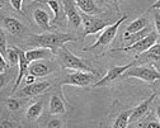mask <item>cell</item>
I'll list each match as a JSON object with an SVG mask.
<instances>
[{"mask_svg":"<svg viewBox=\"0 0 160 128\" xmlns=\"http://www.w3.org/2000/svg\"><path fill=\"white\" fill-rule=\"evenodd\" d=\"M2 24H3V27H4L9 33H12L13 36H21L22 32H23V24L19 22L18 19H15V18L4 17L3 20H2Z\"/></svg>","mask_w":160,"mask_h":128,"instance_id":"obj_14","label":"cell"},{"mask_svg":"<svg viewBox=\"0 0 160 128\" xmlns=\"http://www.w3.org/2000/svg\"><path fill=\"white\" fill-rule=\"evenodd\" d=\"M29 65H31V62H29L28 58L26 57V51L19 50V62H18L19 71H18V76H17L15 84H14L13 93H17V89H18V86H19V84H21L22 80L27 76V72H29Z\"/></svg>","mask_w":160,"mask_h":128,"instance_id":"obj_10","label":"cell"},{"mask_svg":"<svg viewBox=\"0 0 160 128\" xmlns=\"http://www.w3.org/2000/svg\"><path fill=\"white\" fill-rule=\"evenodd\" d=\"M156 96V94H151L148 99H145L141 104H138L137 106H135V108L131 111V116H130V123H133L136 121H138L140 118H142L148 112H149V108H150V104L152 103L154 98Z\"/></svg>","mask_w":160,"mask_h":128,"instance_id":"obj_12","label":"cell"},{"mask_svg":"<svg viewBox=\"0 0 160 128\" xmlns=\"http://www.w3.org/2000/svg\"><path fill=\"white\" fill-rule=\"evenodd\" d=\"M95 76L93 72H87V71H76L66 76L65 80H62L58 85L64 86V85H71V86H80L85 88L94 81Z\"/></svg>","mask_w":160,"mask_h":128,"instance_id":"obj_5","label":"cell"},{"mask_svg":"<svg viewBox=\"0 0 160 128\" xmlns=\"http://www.w3.org/2000/svg\"><path fill=\"white\" fill-rule=\"evenodd\" d=\"M50 72H52V67L50 63L39 61H33L29 65V74L34 75L36 77H43L46 75H48Z\"/></svg>","mask_w":160,"mask_h":128,"instance_id":"obj_13","label":"cell"},{"mask_svg":"<svg viewBox=\"0 0 160 128\" xmlns=\"http://www.w3.org/2000/svg\"><path fill=\"white\" fill-rule=\"evenodd\" d=\"M48 109H50V114H64L66 112V106L64 100L57 96V95H52L50 99V104H48Z\"/></svg>","mask_w":160,"mask_h":128,"instance_id":"obj_17","label":"cell"},{"mask_svg":"<svg viewBox=\"0 0 160 128\" xmlns=\"http://www.w3.org/2000/svg\"><path fill=\"white\" fill-rule=\"evenodd\" d=\"M8 67H9V63L5 61V56L0 53V74L3 75Z\"/></svg>","mask_w":160,"mask_h":128,"instance_id":"obj_29","label":"cell"},{"mask_svg":"<svg viewBox=\"0 0 160 128\" xmlns=\"http://www.w3.org/2000/svg\"><path fill=\"white\" fill-rule=\"evenodd\" d=\"M76 38H74L71 34L68 33H51L46 32L42 34H34L32 36L29 45L37 46V47H45L50 48L55 52L56 48H61L66 42H75Z\"/></svg>","mask_w":160,"mask_h":128,"instance_id":"obj_1","label":"cell"},{"mask_svg":"<svg viewBox=\"0 0 160 128\" xmlns=\"http://www.w3.org/2000/svg\"><path fill=\"white\" fill-rule=\"evenodd\" d=\"M19 50L21 48L12 47L7 52V57H8V60H9V62L12 63V65H17V63L19 62Z\"/></svg>","mask_w":160,"mask_h":128,"instance_id":"obj_24","label":"cell"},{"mask_svg":"<svg viewBox=\"0 0 160 128\" xmlns=\"http://www.w3.org/2000/svg\"><path fill=\"white\" fill-rule=\"evenodd\" d=\"M74 4L82 10L83 13H87V14H95L98 12L95 4L93 0H72Z\"/></svg>","mask_w":160,"mask_h":128,"instance_id":"obj_19","label":"cell"},{"mask_svg":"<svg viewBox=\"0 0 160 128\" xmlns=\"http://www.w3.org/2000/svg\"><path fill=\"white\" fill-rule=\"evenodd\" d=\"M42 109H43V103H42V101L33 103V104L29 106V108L27 109L26 116H27V118H28L29 121H34V119H37L39 116H41Z\"/></svg>","mask_w":160,"mask_h":128,"instance_id":"obj_21","label":"cell"},{"mask_svg":"<svg viewBox=\"0 0 160 128\" xmlns=\"http://www.w3.org/2000/svg\"><path fill=\"white\" fill-rule=\"evenodd\" d=\"M132 66H135V62H131L128 63V65H123V66H113L108 70V72L101 79V80H98L93 86L94 88H102V86H106V85H108L109 82L114 81L118 77H121L128 69H131Z\"/></svg>","mask_w":160,"mask_h":128,"instance_id":"obj_8","label":"cell"},{"mask_svg":"<svg viewBox=\"0 0 160 128\" xmlns=\"http://www.w3.org/2000/svg\"><path fill=\"white\" fill-rule=\"evenodd\" d=\"M7 39H5V34H4V31L2 29L0 31V53L7 56Z\"/></svg>","mask_w":160,"mask_h":128,"instance_id":"obj_27","label":"cell"},{"mask_svg":"<svg viewBox=\"0 0 160 128\" xmlns=\"http://www.w3.org/2000/svg\"><path fill=\"white\" fill-rule=\"evenodd\" d=\"M48 128H57V127H61V121L60 119H52L47 123Z\"/></svg>","mask_w":160,"mask_h":128,"instance_id":"obj_31","label":"cell"},{"mask_svg":"<svg viewBox=\"0 0 160 128\" xmlns=\"http://www.w3.org/2000/svg\"><path fill=\"white\" fill-rule=\"evenodd\" d=\"M10 2V5H12V8H14L15 10H18V12H23L22 10V5H23V2L24 0H9ZM34 2H41V0H34Z\"/></svg>","mask_w":160,"mask_h":128,"instance_id":"obj_28","label":"cell"},{"mask_svg":"<svg viewBox=\"0 0 160 128\" xmlns=\"http://www.w3.org/2000/svg\"><path fill=\"white\" fill-rule=\"evenodd\" d=\"M146 24H148L146 18L141 17V18H138V19H135L132 23H130V24H128V27H127V31H126V32H128V33L138 32V31L144 29V28L146 27Z\"/></svg>","mask_w":160,"mask_h":128,"instance_id":"obj_23","label":"cell"},{"mask_svg":"<svg viewBox=\"0 0 160 128\" xmlns=\"http://www.w3.org/2000/svg\"><path fill=\"white\" fill-rule=\"evenodd\" d=\"M82 19L84 24V36L95 34L108 27V22H106V20L101 18L93 17L92 14H87L82 12Z\"/></svg>","mask_w":160,"mask_h":128,"instance_id":"obj_7","label":"cell"},{"mask_svg":"<svg viewBox=\"0 0 160 128\" xmlns=\"http://www.w3.org/2000/svg\"><path fill=\"white\" fill-rule=\"evenodd\" d=\"M24 80H26V85H29V84L36 82V76L32 75V74H28V75L24 77Z\"/></svg>","mask_w":160,"mask_h":128,"instance_id":"obj_32","label":"cell"},{"mask_svg":"<svg viewBox=\"0 0 160 128\" xmlns=\"http://www.w3.org/2000/svg\"><path fill=\"white\" fill-rule=\"evenodd\" d=\"M126 19H127V15H126V14L122 15L121 18L117 20L116 23H113L112 26H108L107 28L103 29V32L99 34L98 39L95 41V43H93L90 47H88V48H83V50H84V51H88V50H94V48H97V47H104V46H108L111 42L113 41V38L116 37L118 28L121 27V24L125 22Z\"/></svg>","mask_w":160,"mask_h":128,"instance_id":"obj_4","label":"cell"},{"mask_svg":"<svg viewBox=\"0 0 160 128\" xmlns=\"http://www.w3.org/2000/svg\"><path fill=\"white\" fill-rule=\"evenodd\" d=\"M53 55V51L50 48H32V50H27L26 51V57L28 58L29 62L33 61H39V60H43V58H50Z\"/></svg>","mask_w":160,"mask_h":128,"instance_id":"obj_15","label":"cell"},{"mask_svg":"<svg viewBox=\"0 0 160 128\" xmlns=\"http://www.w3.org/2000/svg\"><path fill=\"white\" fill-rule=\"evenodd\" d=\"M138 60H144V58H151L154 61H160V43L152 45L148 51L137 55Z\"/></svg>","mask_w":160,"mask_h":128,"instance_id":"obj_20","label":"cell"},{"mask_svg":"<svg viewBox=\"0 0 160 128\" xmlns=\"http://www.w3.org/2000/svg\"><path fill=\"white\" fill-rule=\"evenodd\" d=\"M156 9H160V0H158V2H155L151 7H150V10H156Z\"/></svg>","mask_w":160,"mask_h":128,"instance_id":"obj_34","label":"cell"},{"mask_svg":"<svg viewBox=\"0 0 160 128\" xmlns=\"http://www.w3.org/2000/svg\"><path fill=\"white\" fill-rule=\"evenodd\" d=\"M156 116H158V119L160 122V106H158V108H156Z\"/></svg>","mask_w":160,"mask_h":128,"instance_id":"obj_35","label":"cell"},{"mask_svg":"<svg viewBox=\"0 0 160 128\" xmlns=\"http://www.w3.org/2000/svg\"><path fill=\"white\" fill-rule=\"evenodd\" d=\"M150 32H151V29H150V28H146V27H145L144 29H141V31L133 32V33L125 32V34H123V39H125V42H127L128 46H130V45H133V43H136V42H138L140 39L145 38Z\"/></svg>","mask_w":160,"mask_h":128,"instance_id":"obj_18","label":"cell"},{"mask_svg":"<svg viewBox=\"0 0 160 128\" xmlns=\"http://www.w3.org/2000/svg\"><path fill=\"white\" fill-rule=\"evenodd\" d=\"M122 76L125 77H136L146 82H154L156 80H160V72L152 66V65H145V66H132L128 69Z\"/></svg>","mask_w":160,"mask_h":128,"instance_id":"obj_3","label":"cell"},{"mask_svg":"<svg viewBox=\"0 0 160 128\" xmlns=\"http://www.w3.org/2000/svg\"><path fill=\"white\" fill-rule=\"evenodd\" d=\"M156 39H158V33H156V32H150L145 38L140 39L138 42H136V43L130 45V46H127V47H122V48H114V50H112V51H113V52H117V51H121V52L133 51V52H136L137 55H140V53L148 51L152 45H155V43H156Z\"/></svg>","mask_w":160,"mask_h":128,"instance_id":"obj_6","label":"cell"},{"mask_svg":"<svg viewBox=\"0 0 160 128\" xmlns=\"http://www.w3.org/2000/svg\"><path fill=\"white\" fill-rule=\"evenodd\" d=\"M47 5L51 8V10L53 12V20L57 19L58 17V13H60V8H58V3L56 2V0H47Z\"/></svg>","mask_w":160,"mask_h":128,"instance_id":"obj_25","label":"cell"},{"mask_svg":"<svg viewBox=\"0 0 160 128\" xmlns=\"http://www.w3.org/2000/svg\"><path fill=\"white\" fill-rule=\"evenodd\" d=\"M33 19H34V22L39 27V28H42L45 31H48L51 29V26H50V15L42 10V9H36L33 12Z\"/></svg>","mask_w":160,"mask_h":128,"instance_id":"obj_16","label":"cell"},{"mask_svg":"<svg viewBox=\"0 0 160 128\" xmlns=\"http://www.w3.org/2000/svg\"><path fill=\"white\" fill-rule=\"evenodd\" d=\"M146 127H150V128H160V122H149L146 124Z\"/></svg>","mask_w":160,"mask_h":128,"instance_id":"obj_33","label":"cell"},{"mask_svg":"<svg viewBox=\"0 0 160 128\" xmlns=\"http://www.w3.org/2000/svg\"><path fill=\"white\" fill-rule=\"evenodd\" d=\"M154 24H155L156 33L160 36V14L159 13H155L154 14Z\"/></svg>","mask_w":160,"mask_h":128,"instance_id":"obj_30","label":"cell"},{"mask_svg":"<svg viewBox=\"0 0 160 128\" xmlns=\"http://www.w3.org/2000/svg\"><path fill=\"white\" fill-rule=\"evenodd\" d=\"M130 116L131 111H125L117 117V119L113 123V128H126L130 124Z\"/></svg>","mask_w":160,"mask_h":128,"instance_id":"obj_22","label":"cell"},{"mask_svg":"<svg viewBox=\"0 0 160 128\" xmlns=\"http://www.w3.org/2000/svg\"><path fill=\"white\" fill-rule=\"evenodd\" d=\"M50 86H51V84H50L48 81L33 82V84L26 85V86H24L22 90H19L18 93H14V94H17L18 98H23V96H36V95H39L41 93L46 91Z\"/></svg>","mask_w":160,"mask_h":128,"instance_id":"obj_9","label":"cell"},{"mask_svg":"<svg viewBox=\"0 0 160 128\" xmlns=\"http://www.w3.org/2000/svg\"><path fill=\"white\" fill-rule=\"evenodd\" d=\"M64 10L68 15V19L72 27H79L83 23L82 14H79L76 10V5L74 4L72 0H64Z\"/></svg>","mask_w":160,"mask_h":128,"instance_id":"obj_11","label":"cell"},{"mask_svg":"<svg viewBox=\"0 0 160 128\" xmlns=\"http://www.w3.org/2000/svg\"><path fill=\"white\" fill-rule=\"evenodd\" d=\"M58 57H60V60H61L64 67H66V69H71V70H76V71H87V72L95 74L94 69H92L90 66H88L80 57L75 56L70 50H68L65 47V45L61 48H60Z\"/></svg>","mask_w":160,"mask_h":128,"instance_id":"obj_2","label":"cell"},{"mask_svg":"<svg viewBox=\"0 0 160 128\" xmlns=\"http://www.w3.org/2000/svg\"><path fill=\"white\" fill-rule=\"evenodd\" d=\"M102 2H104V3H111L112 0H102Z\"/></svg>","mask_w":160,"mask_h":128,"instance_id":"obj_36","label":"cell"},{"mask_svg":"<svg viewBox=\"0 0 160 128\" xmlns=\"http://www.w3.org/2000/svg\"><path fill=\"white\" fill-rule=\"evenodd\" d=\"M5 104H7V106H8L10 111H17V109H19V106H21V103H19V100L15 99V98L7 99L5 100Z\"/></svg>","mask_w":160,"mask_h":128,"instance_id":"obj_26","label":"cell"}]
</instances>
